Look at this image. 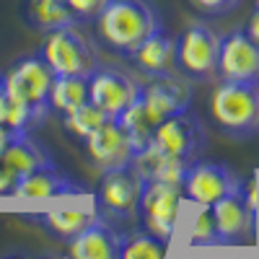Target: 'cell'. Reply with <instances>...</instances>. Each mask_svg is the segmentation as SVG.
<instances>
[{
	"instance_id": "cell-1",
	"label": "cell",
	"mask_w": 259,
	"mask_h": 259,
	"mask_svg": "<svg viewBox=\"0 0 259 259\" xmlns=\"http://www.w3.org/2000/svg\"><path fill=\"white\" fill-rule=\"evenodd\" d=\"M94 26L101 45L122 57H130L148 36L163 29L158 8L148 0H109Z\"/></svg>"
},
{
	"instance_id": "cell-2",
	"label": "cell",
	"mask_w": 259,
	"mask_h": 259,
	"mask_svg": "<svg viewBox=\"0 0 259 259\" xmlns=\"http://www.w3.org/2000/svg\"><path fill=\"white\" fill-rule=\"evenodd\" d=\"M210 117L223 135L246 140L259 133V83L221 80L210 96Z\"/></svg>"
},
{
	"instance_id": "cell-3",
	"label": "cell",
	"mask_w": 259,
	"mask_h": 259,
	"mask_svg": "<svg viewBox=\"0 0 259 259\" xmlns=\"http://www.w3.org/2000/svg\"><path fill=\"white\" fill-rule=\"evenodd\" d=\"M145 179L140 177V171L130 163L122 168L101 171V179L96 187V207L104 221H109L112 226H133L138 223V205L143 194Z\"/></svg>"
},
{
	"instance_id": "cell-4",
	"label": "cell",
	"mask_w": 259,
	"mask_h": 259,
	"mask_svg": "<svg viewBox=\"0 0 259 259\" xmlns=\"http://www.w3.org/2000/svg\"><path fill=\"white\" fill-rule=\"evenodd\" d=\"M39 55L52 68L55 75H85L89 78L96 68H101L99 50L85 39L75 26H65L45 34Z\"/></svg>"
},
{
	"instance_id": "cell-5",
	"label": "cell",
	"mask_w": 259,
	"mask_h": 259,
	"mask_svg": "<svg viewBox=\"0 0 259 259\" xmlns=\"http://www.w3.org/2000/svg\"><path fill=\"white\" fill-rule=\"evenodd\" d=\"M55 73L45 62L39 52L36 55H26L16 60V65L0 75V89L8 96H13L16 101L26 104L31 112H36L41 119L50 117V89H52Z\"/></svg>"
},
{
	"instance_id": "cell-6",
	"label": "cell",
	"mask_w": 259,
	"mask_h": 259,
	"mask_svg": "<svg viewBox=\"0 0 259 259\" xmlns=\"http://www.w3.org/2000/svg\"><path fill=\"white\" fill-rule=\"evenodd\" d=\"M182 200H184V189L179 184L145 182L143 194H140V205H138L140 228L168 244L177 231Z\"/></svg>"
},
{
	"instance_id": "cell-7",
	"label": "cell",
	"mask_w": 259,
	"mask_h": 259,
	"mask_svg": "<svg viewBox=\"0 0 259 259\" xmlns=\"http://www.w3.org/2000/svg\"><path fill=\"white\" fill-rule=\"evenodd\" d=\"M221 36L207 24H192L177 36V70L187 78L205 80L218 70Z\"/></svg>"
},
{
	"instance_id": "cell-8",
	"label": "cell",
	"mask_w": 259,
	"mask_h": 259,
	"mask_svg": "<svg viewBox=\"0 0 259 259\" xmlns=\"http://www.w3.org/2000/svg\"><path fill=\"white\" fill-rule=\"evenodd\" d=\"M244 182L236 177V171L221 161H192L184 177V197L194 205H215L226 194L241 189Z\"/></svg>"
},
{
	"instance_id": "cell-9",
	"label": "cell",
	"mask_w": 259,
	"mask_h": 259,
	"mask_svg": "<svg viewBox=\"0 0 259 259\" xmlns=\"http://www.w3.org/2000/svg\"><path fill=\"white\" fill-rule=\"evenodd\" d=\"M205 143H207L205 127H202L200 117H194L189 109L177 117L163 119L156 127L153 140H150V145H156L161 153L177 156L184 161H197L200 153L205 150Z\"/></svg>"
},
{
	"instance_id": "cell-10",
	"label": "cell",
	"mask_w": 259,
	"mask_h": 259,
	"mask_svg": "<svg viewBox=\"0 0 259 259\" xmlns=\"http://www.w3.org/2000/svg\"><path fill=\"white\" fill-rule=\"evenodd\" d=\"M215 75H221V80L259 83V41H254L246 29H233L221 36Z\"/></svg>"
},
{
	"instance_id": "cell-11",
	"label": "cell",
	"mask_w": 259,
	"mask_h": 259,
	"mask_svg": "<svg viewBox=\"0 0 259 259\" xmlns=\"http://www.w3.org/2000/svg\"><path fill=\"white\" fill-rule=\"evenodd\" d=\"M140 85L143 83H135L127 73L101 65L89 75V101H94L109 119H117L138 99Z\"/></svg>"
},
{
	"instance_id": "cell-12",
	"label": "cell",
	"mask_w": 259,
	"mask_h": 259,
	"mask_svg": "<svg viewBox=\"0 0 259 259\" xmlns=\"http://www.w3.org/2000/svg\"><path fill=\"white\" fill-rule=\"evenodd\" d=\"M83 150L99 171H112V168L130 166L135 158V148H133L127 133L122 130V124L117 119H106L96 133H91L85 138Z\"/></svg>"
},
{
	"instance_id": "cell-13",
	"label": "cell",
	"mask_w": 259,
	"mask_h": 259,
	"mask_svg": "<svg viewBox=\"0 0 259 259\" xmlns=\"http://www.w3.org/2000/svg\"><path fill=\"white\" fill-rule=\"evenodd\" d=\"M140 99L156 124H161L163 119L177 117L192 106V85L177 73L150 78L145 85H140Z\"/></svg>"
},
{
	"instance_id": "cell-14",
	"label": "cell",
	"mask_w": 259,
	"mask_h": 259,
	"mask_svg": "<svg viewBox=\"0 0 259 259\" xmlns=\"http://www.w3.org/2000/svg\"><path fill=\"white\" fill-rule=\"evenodd\" d=\"M210 207H212V218H215V228H218L221 246H226V244H244V241L254 239L256 212L244 200V187L226 194V197H221Z\"/></svg>"
},
{
	"instance_id": "cell-15",
	"label": "cell",
	"mask_w": 259,
	"mask_h": 259,
	"mask_svg": "<svg viewBox=\"0 0 259 259\" xmlns=\"http://www.w3.org/2000/svg\"><path fill=\"white\" fill-rule=\"evenodd\" d=\"M122 233L109 221H94L68 241V259H119Z\"/></svg>"
},
{
	"instance_id": "cell-16",
	"label": "cell",
	"mask_w": 259,
	"mask_h": 259,
	"mask_svg": "<svg viewBox=\"0 0 259 259\" xmlns=\"http://www.w3.org/2000/svg\"><path fill=\"white\" fill-rule=\"evenodd\" d=\"M80 184L70 179L68 174H62L57 166L52 168H39L34 174L21 177L11 194L21 200H52V197H70V194H80Z\"/></svg>"
},
{
	"instance_id": "cell-17",
	"label": "cell",
	"mask_w": 259,
	"mask_h": 259,
	"mask_svg": "<svg viewBox=\"0 0 259 259\" xmlns=\"http://www.w3.org/2000/svg\"><path fill=\"white\" fill-rule=\"evenodd\" d=\"M135 68L148 78H161V75H174L177 70V39L158 29L153 36H148L143 45L130 55Z\"/></svg>"
},
{
	"instance_id": "cell-18",
	"label": "cell",
	"mask_w": 259,
	"mask_h": 259,
	"mask_svg": "<svg viewBox=\"0 0 259 259\" xmlns=\"http://www.w3.org/2000/svg\"><path fill=\"white\" fill-rule=\"evenodd\" d=\"M133 166L140 171V177L145 182H166V184H184V177L192 166V161L177 158V156H168L161 153L156 145H145L140 153H135Z\"/></svg>"
},
{
	"instance_id": "cell-19",
	"label": "cell",
	"mask_w": 259,
	"mask_h": 259,
	"mask_svg": "<svg viewBox=\"0 0 259 259\" xmlns=\"http://www.w3.org/2000/svg\"><path fill=\"white\" fill-rule=\"evenodd\" d=\"M0 161L8 166V171H11L16 179L26 177V174H34V171H39V168L57 166L55 158H52V153L39 140H34L31 133L29 135H18L3 150V153H0Z\"/></svg>"
},
{
	"instance_id": "cell-20",
	"label": "cell",
	"mask_w": 259,
	"mask_h": 259,
	"mask_svg": "<svg viewBox=\"0 0 259 259\" xmlns=\"http://www.w3.org/2000/svg\"><path fill=\"white\" fill-rule=\"evenodd\" d=\"M99 207H70V210H50L31 215V221H36L50 236L60 241H70L73 236H78L83 228H89L94 221H99Z\"/></svg>"
},
{
	"instance_id": "cell-21",
	"label": "cell",
	"mask_w": 259,
	"mask_h": 259,
	"mask_svg": "<svg viewBox=\"0 0 259 259\" xmlns=\"http://www.w3.org/2000/svg\"><path fill=\"white\" fill-rule=\"evenodd\" d=\"M21 16H24V21L31 29H36L41 34L78 24L68 0H24L21 3Z\"/></svg>"
},
{
	"instance_id": "cell-22",
	"label": "cell",
	"mask_w": 259,
	"mask_h": 259,
	"mask_svg": "<svg viewBox=\"0 0 259 259\" xmlns=\"http://www.w3.org/2000/svg\"><path fill=\"white\" fill-rule=\"evenodd\" d=\"M89 101V78L85 75H55L50 89V109L68 114Z\"/></svg>"
},
{
	"instance_id": "cell-23",
	"label": "cell",
	"mask_w": 259,
	"mask_h": 259,
	"mask_svg": "<svg viewBox=\"0 0 259 259\" xmlns=\"http://www.w3.org/2000/svg\"><path fill=\"white\" fill-rule=\"evenodd\" d=\"M117 122L122 124V130L127 133L130 143H133V148H135V153H140V150H143L150 140H153V133H156V127H158L156 119L148 114L140 94H138V99L117 117Z\"/></svg>"
},
{
	"instance_id": "cell-24",
	"label": "cell",
	"mask_w": 259,
	"mask_h": 259,
	"mask_svg": "<svg viewBox=\"0 0 259 259\" xmlns=\"http://www.w3.org/2000/svg\"><path fill=\"white\" fill-rule=\"evenodd\" d=\"M41 122L45 119H41L36 112H31L26 104L16 101L13 96H8L3 89H0V124L11 127L18 135H29L31 130H36Z\"/></svg>"
},
{
	"instance_id": "cell-25",
	"label": "cell",
	"mask_w": 259,
	"mask_h": 259,
	"mask_svg": "<svg viewBox=\"0 0 259 259\" xmlns=\"http://www.w3.org/2000/svg\"><path fill=\"white\" fill-rule=\"evenodd\" d=\"M166 241L150 236L148 231H130L122 233L119 259H166Z\"/></svg>"
},
{
	"instance_id": "cell-26",
	"label": "cell",
	"mask_w": 259,
	"mask_h": 259,
	"mask_svg": "<svg viewBox=\"0 0 259 259\" xmlns=\"http://www.w3.org/2000/svg\"><path fill=\"white\" fill-rule=\"evenodd\" d=\"M106 119H109V117H106L94 101H85V104L78 106V109H73V112H68V114H62V127L68 130L73 138L85 140L91 133H96V130H99Z\"/></svg>"
},
{
	"instance_id": "cell-27",
	"label": "cell",
	"mask_w": 259,
	"mask_h": 259,
	"mask_svg": "<svg viewBox=\"0 0 259 259\" xmlns=\"http://www.w3.org/2000/svg\"><path fill=\"white\" fill-rule=\"evenodd\" d=\"M189 244L192 246H218L221 244L210 205H200V212H197V218L192 223V231H189Z\"/></svg>"
},
{
	"instance_id": "cell-28",
	"label": "cell",
	"mask_w": 259,
	"mask_h": 259,
	"mask_svg": "<svg viewBox=\"0 0 259 259\" xmlns=\"http://www.w3.org/2000/svg\"><path fill=\"white\" fill-rule=\"evenodd\" d=\"M106 3H109V0H68V6L75 13V18L78 21H91V24Z\"/></svg>"
},
{
	"instance_id": "cell-29",
	"label": "cell",
	"mask_w": 259,
	"mask_h": 259,
	"mask_svg": "<svg viewBox=\"0 0 259 259\" xmlns=\"http://www.w3.org/2000/svg\"><path fill=\"white\" fill-rule=\"evenodd\" d=\"M192 8H197L200 13H207V16H223L228 11H233L241 0H189Z\"/></svg>"
},
{
	"instance_id": "cell-30",
	"label": "cell",
	"mask_w": 259,
	"mask_h": 259,
	"mask_svg": "<svg viewBox=\"0 0 259 259\" xmlns=\"http://www.w3.org/2000/svg\"><path fill=\"white\" fill-rule=\"evenodd\" d=\"M18 179L8 171V166L0 161V194H11V189H13V184H16Z\"/></svg>"
},
{
	"instance_id": "cell-31",
	"label": "cell",
	"mask_w": 259,
	"mask_h": 259,
	"mask_svg": "<svg viewBox=\"0 0 259 259\" xmlns=\"http://www.w3.org/2000/svg\"><path fill=\"white\" fill-rule=\"evenodd\" d=\"M16 138H18V133H13V130L6 127V124H0V153H3V150H6Z\"/></svg>"
},
{
	"instance_id": "cell-32",
	"label": "cell",
	"mask_w": 259,
	"mask_h": 259,
	"mask_svg": "<svg viewBox=\"0 0 259 259\" xmlns=\"http://www.w3.org/2000/svg\"><path fill=\"white\" fill-rule=\"evenodd\" d=\"M246 31L251 34V39L254 41H259V8L251 13V18H249V26H246Z\"/></svg>"
},
{
	"instance_id": "cell-33",
	"label": "cell",
	"mask_w": 259,
	"mask_h": 259,
	"mask_svg": "<svg viewBox=\"0 0 259 259\" xmlns=\"http://www.w3.org/2000/svg\"><path fill=\"white\" fill-rule=\"evenodd\" d=\"M256 8H259V0H256Z\"/></svg>"
}]
</instances>
